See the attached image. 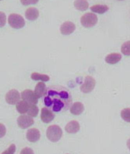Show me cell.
I'll return each mask as SVG.
<instances>
[{"label": "cell", "instance_id": "cell-19", "mask_svg": "<svg viewBox=\"0 0 130 154\" xmlns=\"http://www.w3.org/2000/svg\"><path fill=\"white\" fill-rule=\"evenodd\" d=\"M109 7L105 5H95L90 8L91 11L94 13L103 14L109 10Z\"/></svg>", "mask_w": 130, "mask_h": 154}, {"label": "cell", "instance_id": "cell-14", "mask_svg": "<svg viewBox=\"0 0 130 154\" xmlns=\"http://www.w3.org/2000/svg\"><path fill=\"white\" fill-rule=\"evenodd\" d=\"M47 90V88L45 83L39 82L35 87L34 92L38 98H40L45 96Z\"/></svg>", "mask_w": 130, "mask_h": 154}, {"label": "cell", "instance_id": "cell-30", "mask_svg": "<svg viewBox=\"0 0 130 154\" xmlns=\"http://www.w3.org/2000/svg\"><path fill=\"white\" fill-rule=\"evenodd\" d=\"M118 1H123V0H118Z\"/></svg>", "mask_w": 130, "mask_h": 154}, {"label": "cell", "instance_id": "cell-3", "mask_svg": "<svg viewBox=\"0 0 130 154\" xmlns=\"http://www.w3.org/2000/svg\"><path fill=\"white\" fill-rule=\"evenodd\" d=\"M8 23L11 27L15 29H21L25 24L23 17L17 14H11L9 15Z\"/></svg>", "mask_w": 130, "mask_h": 154}, {"label": "cell", "instance_id": "cell-5", "mask_svg": "<svg viewBox=\"0 0 130 154\" xmlns=\"http://www.w3.org/2000/svg\"><path fill=\"white\" fill-rule=\"evenodd\" d=\"M95 84L96 82L92 77L87 76L86 77L84 82L80 87V90L83 93H89L94 89Z\"/></svg>", "mask_w": 130, "mask_h": 154}, {"label": "cell", "instance_id": "cell-23", "mask_svg": "<svg viewBox=\"0 0 130 154\" xmlns=\"http://www.w3.org/2000/svg\"><path fill=\"white\" fill-rule=\"evenodd\" d=\"M121 51L125 56H130V41L126 42L122 44Z\"/></svg>", "mask_w": 130, "mask_h": 154}, {"label": "cell", "instance_id": "cell-27", "mask_svg": "<svg viewBox=\"0 0 130 154\" xmlns=\"http://www.w3.org/2000/svg\"><path fill=\"white\" fill-rule=\"evenodd\" d=\"M5 15L3 13L1 12V27L4 26L5 23Z\"/></svg>", "mask_w": 130, "mask_h": 154}, {"label": "cell", "instance_id": "cell-4", "mask_svg": "<svg viewBox=\"0 0 130 154\" xmlns=\"http://www.w3.org/2000/svg\"><path fill=\"white\" fill-rule=\"evenodd\" d=\"M98 22V17L96 14L92 13H87L82 16L81 23L83 27L86 28H92L96 25Z\"/></svg>", "mask_w": 130, "mask_h": 154}, {"label": "cell", "instance_id": "cell-11", "mask_svg": "<svg viewBox=\"0 0 130 154\" xmlns=\"http://www.w3.org/2000/svg\"><path fill=\"white\" fill-rule=\"evenodd\" d=\"M41 137L40 132L36 128L29 129L26 134V137L28 141L31 143H35L39 140Z\"/></svg>", "mask_w": 130, "mask_h": 154}, {"label": "cell", "instance_id": "cell-13", "mask_svg": "<svg viewBox=\"0 0 130 154\" xmlns=\"http://www.w3.org/2000/svg\"><path fill=\"white\" fill-rule=\"evenodd\" d=\"M39 15V12L38 10L34 7L28 8L25 11V17L29 20H35L38 18Z\"/></svg>", "mask_w": 130, "mask_h": 154}, {"label": "cell", "instance_id": "cell-20", "mask_svg": "<svg viewBox=\"0 0 130 154\" xmlns=\"http://www.w3.org/2000/svg\"><path fill=\"white\" fill-rule=\"evenodd\" d=\"M32 79L34 81H42L47 82L50 80V77L47 75L40 74V73L34 72L31 75Z\"/></svg>", "mask_w": 130, "mask_h": 154}, {"label": "cell", "instance_id": "cell-17", "mask_svg": "<svg viewBox=\"0 0 130 154\" xmlns=\"http://www.w3.org/2000/svg\"><path fill=\"white\" fill-rule=\"evenodd\" d=\"M29 105L30 104L24 100H21L16 104V109L20 114H24L28 112Z\"/></svg>", "mask_w": 130, "mask_h": 154}, {"label": "cell", "instance_id": "cell-28", "mask_svg": "<svg viewBox=\"0 0 130 154\" xmlns=\"http://www.w3.org/2000/svg\"><path fill=\"white\" fill-rule=\"evenodd\" d=\"M5 127L2 124H1V137H2L5 134Z\"/></svg>", "mask_w": 130, "mask_h": 154}, {"label": "cell", "instance_id": "cell-8", "mask_svg": "<svg viewBox=\"0 0 130 154\" xmlns=\"http://www.w3.org/2000/svg\"><path fill=\"white\" fill-rule=\"evenodd\" d=\"M34 123L32 117L27 115L20 116L17 119V124L19 127L22 129H26L31 126Z\"/></svg>", "mask_w": 130, "mask_h": 154}, {"label": "cell", "instance_id": "cell-9", "mask_svg": "<svg viewBox=\"0 0 130 154\" xmlns=\"http://www.w3.org/2000/svg\"><path fill=\"white\" fill-rule=\"evenodd\" d=\"M55 117V115L53 111L47 107H43L41 109V119L43 123L46 124L50 123Z\"/></svg>", "mask_w": 130, "mask_h": 154}, {"label": "cell", "instance_id": "cell-16", "mask_svg": "<svg viewBox=\"0 0 130 154\" xmlns=\"http://www.w3.org/2000/svg\"><path fill=\"white\" fill-rule=\"evenodd\" d=\"M121 59L122 56L119 53H113L107 55L105 57V60L108 64L113 65L120 61Z\"/></svg>", "mask_w": 130, "mask_h": 154}, {"label": "cell", "instance_id": "cell-24", "mask_svg": "<svg viewBox=\"0 0 130 154\" xmlns=\"http://www.w3.org/2000/svg\"><path fill=\"white\" fill-rule=\"evenodd\" d=\"M15 151H16V146L14 144H12L1 154H14Z\"/></svg>", "mask_w": 130, "mask_h": 154}, {"label": "cell", "instance_id": "cell-12", "mask_svg": "<svg viewBox=\"0 0 130 154\" xmlns=\"http://www.w3.org/2000/svg\"><path fill=\"white\" fill-rule=\"evenodd\" d=\"M80 128L79 123L76 120L70 121L65 127V130L68 134H76L79 131Z\"/></svg>", "mask_w": 130, "mask_h": 154}, {"label": "cell", "instance_id": "cell-21", "mask_svg": "<svg viewBox=\"0 0 130 154\" xmlns=\"http://www.w3.org/2000/svg\"><path fill=\"white\" fill-rule=\"evenodd\" d=\"M39 113L38 107L34 104H30L29 107L27 114L32 117H36Z\"/></svg>", "mask_w": 130, "mask_h": 154}, {"label": "cell", "instance_id": "cell-2", "mask_svg": "<svg viewBox=\"0 0 130 154\" xmlns=\"http://www.w3.org/2000/svg\"><path fill=\"white\" fill-rule=\"evenodd\" d=\"M47 137L48 139L53 143L59 141L63 134V131L57 125H52L48 128L47 130Z\"/></svg>", "mask_w": 130, "mask_h": 154}, {"label": "cell", "instance_id": "cell-26", "mask_svg": "<svg viewBox=\"0 0 130 154\" xmlns=\"http://www.w3.org/2000/svg\"><path fill=\"white\" fill-rule=\"evenodd\" d=\"M20 154H34V153L31 148L26 147L21 150Z\"/></svg>", "mask_w": 130, "mask_h": 154}, {"label": "cell", "instance_id": "cell-6", "mask_svg": "<svg viewBox=\"0 0 130 154\" xmlns=\"http://www.w3.org/2000/svg\"><path fill=\"white\" fill-rule=\"evenodd\" d=\"M23 100L28 102L29 104L36 105L38 101V98L32 90L30 89L25 90L21 93Z\"/></svg>", "mask_w": 130, "mask_h": 154}, {"label": "cell", "instance_id": "cell-15", "mask_svg": "<svg viewBox=\"0 0 130 154\" xmlns=\"http://www.w3.org/2000/svg\"><path fill=\"white\" fill-rule=\"evenodd\" d=\"M84 110V106L83 103L80 102H76L74 103L70 108L71 114L75 116L81 115Z\"/></svg>", "mask_w": 130, "mask_h": 154}, {"label": "cell", "instance_id": "cell-31", "mask_svg": "<svg viewBox=\"0 0 130 154\" xmlns=\"http://www.w3.org/2000/svg\"></svg>", "mask_w": 130, "mask_h": 154}, {"label": "cell", "instance_id": "cell-1", "mask_svg": "<svg viewBox=\"0 0 130 154\" xmlns=\"http://www.w3.org/2000/svg\"><path fill=\"white\" fill-rule=\"evenodd\" d=\"M44 104L53 112H64L71 107L72 97L68 89L61 86H52L47 88L43 98Z\"/></svg>", "mask_w": 130, "mask_h": 154}, {"label": "cell", "instance_id": "cell-29", "mask_svg": "<svg viewBox=\"0 0 130 154\" xmlns=\"http://www.w3.org/2000/svg\"><path fill=\"white\" fill-rule=\"evenodd\" d=\"M127 146L130 150V138L128 140V142H127Z\"/></svg>", "mask_w": 130, "mask_h": 154}, {"label": "cell", "instance_id": "cell-22", "mask_svg": "<svg viewBox=\"0 0 130 154\" xmlns=\"http://www.w3.org/2000/svg\"><path fill=\"white\" fill-rule=\"evenodd\" d=\"M122 118L128 123H130V108H125L122 110L121 113Z\"/></svg>", "mask_w": 130, "mask_h": 154}, {"label": "cell", "instance_id": "cell-7", "mask_svg": "<svg viewBox=\"0 0 130 154\" xmlns=\"http://www.w3.org/2000/svg\"><path fill=\"white\" fill-rule=\"evenodd\" d=\"M20 100V95L19 91L15 89L9 91L5 95V100L10 105L17 104Z\"/></svg>", "mask_w": 130, "mask_h": 154}, {"label": "cell", "instance_id": "cell-10", "mask_svg": "<svg viewBox=\"0 0 130 154\" xmlns=\"http://www.w3.org/2000/svg\"><path fill=\"white\" fill-rule=\"evenodd\" d=\"M76 29L74 23L71 21H66L60 26V31L61 34L68 35L72 34Z\"/></svg>", "mask_w": 130, "mask_h": 154}, {"label": "cell", "instance_id": "cell-18", "mask_svg": "<svg viewBox=\"0 0 130 154\" xmlns=\"http://www.w3.org/2000/svg\"><path fill=\"white\" fill-rule=\"evenodd\" d=\"M74 6L78 11H85L89 7V3L87 0H75Z\"/></svg>", "mask_w": 130, "mask_h": 154}, {"label": "cell", "instance_id": "cell-25", "mask_svg": "<svg viewBox=\"0 0 130 154\" xmlns=\"http://www.w3.org/2000/svg\"><path fill=\"white\" fill-rule=\"evenodd\" d=\"M39 0H20L23 5L27 6L30 5L35 4L38 2Z\"/></svg>", "mask_w": 130, "mask_h": 154}]
</instances>
